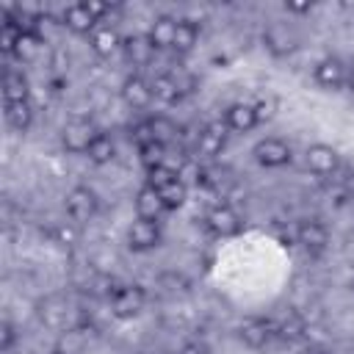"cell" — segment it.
Instances as JSON below:
<instances>
[{"label":"cell","mask_w":354,"mask_h":354,"mask_svg":"<svg viewBox=\"0 0 354 354\" xmlns=\"http://www.w3.org/2000/svg\"><path fill=\"white\" fill-rule=\"evenodd\" d=\"M147 185H152V188L158 191V196L163 199L166 210H177V207H183L185 199H188V185H185V180L180 177V171L169 169L166 163L147 171Z\"/></svg>","instance_id":"1"},{"label":"cell","mask_w":354,"mask_h":354,"mask_svg":"<svg viewBox=\"0 0 354 354\" xmlns=\"http://www.w3.org/2000/svg\"><path fill=\"white\" fill-rule=\"evenodd\" d=\"M111 301V315L119 318V321H127V318H136L144 304H147V293L141 285H119L111 290L108 296Z\"/></svg>","instance_id":"2"},{"label":"cell","mask_w":354,"mask_h":354,"mask_svg":"<svg viewBox=\"0 0 354 354\" xmlns=\"http://www.w3.org/2000/svg\"><path fill=\"white\" fill-rule=\"evenodd\" d=\"M263 47L274 58H288L299 50V33L288 22H268L263 30Z\"/></svg>","instance_id":"3"},{"label":"cell","mask_w":354,"mask_h":354,"mask_svg":"<svg viewBox=\"0 0 354 354\" xmlns=\"http://www.w3.org/2000/svg\"><path fill=\"white\" fill-rule=\"evenodd\" d=\"M97 133H100V130L94 127L91 119L77 116V119H69V122L61 127V144H64V149L72 152V155H86Z\"/></svg>","instance_id":"4"},{"label":"cell","mask_w":354,"mask_h":354,"mask_svg":"<svg viewBox=\"0 0 354 354\" xmlns=\"http://www.w3.org/2000/svg\"><path fill=\"white\" fill-rule=\"evenodd\" d=\"M64 207H66V216H69L75 224H86V221H91V218L97 216L100 202H97V194H94L88 185H75V188L66 191Z\"/></svg>","instance_id":"5"},{"label":"cell","mask_w":354,"mask_h":354,"mask_svg":"<svg viewBox=\"0 0 354 354\" xmlns=\"http://www.w3.org/2000/svg\"><path fill=\"white\" fill-rule=\"evenodd\" d=\"M252 155H254V160H257L260 166H266V169H282V166H288L290 158H293L290 144L282 141V138H274V136L257 141L254 149H252Z\"/></svg>","instance_id":"6"},{"label":"cell","mask_w":354,"mask_h":354,"mask_svg":"<svg viewBox=\"0 0 354 354\" xmlns=\"http://www.w3.org/2000/svg\"><path fill=\"white\" fill-rule=\"evenodd\" d=\"M205 224L218 238H235L243 230V221H241L238 210L230 207V205H213L207 210V216H205Z\"/></svg>","instance_id":"7"},{"label":"cell","mask_w":354,"mask_h":354,"mask_svg":"<svg viewBox=\"0 0 354 354\" xmlns=\"http://www.w3.org/2000/svg\"><path fill=\"white\" fill-rule=\"evenodd\" d=\"M313 77H315V83H318L321 88L335 91V88H340L343 83H348V64H346L343 58H337V55H326V58H321V61L315 64Z\"/></svg>","instance_id":"8"},{"label":"cell","mask_w":354,"mask_h":354,"mask_svg":"<svg viewBox=\"0 0 354 354\" xmlns=\"http://www.w3.org/2000/svg\"><path fill=\"white\" fill-rule=\"evenodd\" d=\"M160 221H147V218H136L127 227V246L130 252H149L155 246H160Z\"/></svg>","instance_id":"9"},{"label":"cell","mask_w":354,"mask_h":354,"mask_svg":"<svg viewBox=\"0 0 354 354\" xmlns=\"http://www.w3.org/2000/svg\"><path fill=\"white\" fill-rule=\"evenodd\" d=\"M304 160H307V169L318 177H326V174H335L337 166H340V155L335 147L329 144H310L307 152H304Z\"/></svg>","instance_id":"10"},{"label":"cell","mask_w":354,"mask_h":354,"mask_svg":"<svg viewBox=\"0 0 354 354\" xmlns=\"http://www.w3.org/2000/svg\"><path fill=\"white\" fill-rule=\"evenodd\" d=\"M296 241L310 252V254H321L329 246V230L324 221L318 218H304L296 227Z\"/></svg>","instance_id":"11"},{"label":"cell","mask_w":354,"mask_h":354,"mask_svg":"<svg viewBox=\"0 0 354 354\" xmlns=\"http://www.w3.org/2000/svg\"><path fill=\"white\" fill-rule=\"evenodd\" d=\"M277 335V324L268 318H246L238 326V337L249 346V348H266L268 340Z\"/></svg>","instance_id":"12"},{"label":"cell","mask_w":354,"mask_h":354,"mask_svg":"<svg viewBox=\"0 0 354 354\" xmlns=\"http://www.w3.org/2000/svg\"><path fill=\"white\" fill-rule=\"evenodd\" d=\"M221 122L232 133H249V130H254L260 124V113H257V108L252 102H232L224 111V119Z\"/></svg>","instance_id":"13"},{"label":"cell","mask_w":354,"mask_h":354,"mask_svg":"<svg viewBox=\"0 0 354 354\" xmlns=\"http://www.w3.org/2000/svg\"><path fill=\"white\" fill-rule=\"evenodd\" d=\"M66 313H69V304H66V299L58 296V293L44 296V299L39 301V310H36L39 321H41L47 329H58V332L66 329Z\"/></svg>","instance_id":"14"},{"label":"cell","mask_w":354,"mask_h":354,"mask_svg":"<svg viewBox=\"0 0 354 354\" xmlns=\"http://www.w3.org/2000/svg\"><path fill=\"white\" fill-rule=\"evenodd\" d=\"M174 33H177V19L171 14H158L149 22L147 39H149L152 50L158 53V50H171L174 47Z\"/></svg>","instance_id":"15"},{"label":"cell","mask_w":354,"mask_h":354,"mask_svg":"<svg viewBox=\"0 0 354 354\" xmlns=\"http://www.w3.org/2000/svg\"><path fill=\"white\" fill-rule=\"evenodd\" d=\"M122 100H124V105L133 108V111H144V108H149V102L155 100V97H152V86H149V80H144L141 75H130V77H124V83H122Z\"/></svg>","instance_id":"16"},{"label":"cell","mask_w":354,"mask_h":354,"mask_svg":"<svg viewBox=\"0 0 354 354\" xmlns=\"http://www.w3.org/2000/svg\"><path fill=\"white\" fill-rule=\"evenodd\" d=\"M88 335H91V329H86V324H75V326L61 329L55 343H53V354H83Z\"/></svg>","instance_id":"17"},{"label":"cell","mask_w":354,"mask_h":354,"mask_svg":"<svg viewBox=\"0 0 354 354\" xmlns=\"http://www.w3.org/2000/svg\"><path fill=\"white\" fill-rule=\"evenodd\" d=\"M61 22H64L72 33H86V36L100 25V19L94 17V11H91L88 3H72V6H66Z\"/></svg>","instance_id":"18"},{"label":"cell","mask_w":354,"mask_h":354,"mask_svg":"<svg viewBox=\"0 0 354 354\" xmlns=\"http://www.w3.org/2000/svg\"><path fill=\"white\" fill-rule=\"evenodd\" d=\"M122 36H119V30L113 28V25H108V22H100L91 33H88V47L94 50V55H100V58H108V55H113L119 47H122Z\"/></svg>","instance_id":"19"},{"label":"cell","mask_w":354,"mask_h":354,"mask_svg":"<svg viewBox=\"0 0 354 354\" xmlns=\"http://www.w3.org/2000/svg\"><path fill=\"white\" fill-rule=\"evenodd\" d=\"M224 144H227V124L224 122H207L196 136V149L207 158L221 155Z\"/></svg>","instance_id":"20"},{"label":"cell","mask_w":354,"mask_h":354,"mask_svg":"<svg viewBox=\"0 0 354 354\" xmlns=\"http://www.w3.org/2000/svg\"><path fill=\"white\" fill-rule=\"evenodd\" d=\"M166 213V205L163 199L158 196V191L152 185H141L138 194H136V218H147V221H158L160 216Z\"/></svg>","instance_id":"21"},{"label":"cell","mask_w":354,"mask_h":354,"mask_svg":"<svg viewBox=\"0 0 354 354\" xmlns=\"http://www.w3.org/2000/svg\"><path fill=\"white\" fill-rule=\"evenodd\" d=\"M28 94H30V86H28V77L22 75V69H6L3 72V97L6 102H28Z\"/></svg>","instance_id":"22"},{"label":"cell","mask_w":354,"mask_h":354,"mask_svg":"<svg viewBox=\"0 0 354 354\" xmlns=\"http://www.w3.org/2000/svg\"><path fill=\"white\" fill-rule=\"evenodd\" d=\"M149 86H152V97L163 105H174L183 100V83L171 75H155L149 80Z\"/></svg>","instance_id":"23"},{"label":"cell","mask_w":354,"mask_h":354,"mask_svg":"<svg viewBox=\"0 0 354 354\" xmlns=\"http://www.w3.org/2000/svg\"><path fill=\"white\" fill-rule=\"evenodd\" d=\"M122 53H124V58H127L133 66H147V64L152 61V55H155V50H152V44H149L147 33H144V36H127V39L122 41Z\"/></svg>","instance_id":"24"},{"label":"cell","mask_w":354,"mask_h":354,"mask_svg":"<svg viewBox=\"0 0 354 354\" xmlns=\"http://www.w3.org/2000/svg\"><path fill=\"white\" fill-rule=\"evenodd\" d=\"M196 41H199V25L194 19H177V33H174V47L171 50L185 55L196 47Z\"/></svg>","instance_id":"25"},{"label":"cell","mask_w":354,"mask_h":354,"mask_svg":"<svg viewBox=\"0 0 354 354\" xmlns=\"http://www.w3.org/2000/svg\"><path fill=\"white\" fill-rule=\"evenodd\" d=\"M88 160L91 163H97V166H102V163H111L113 160V155H116V144H113V138L108 136V133H97L94 136V141H91V147H88Z\"/></svg>","instance_id":"26"},{"label":"cell","mask_w":354,"mask_h":354,"mask_svg":"<svg viewBox=\"0 0 354 354\" xmlns=\"http://www.w3.org/2000/svg\"><path fill=\"white\" fill-rule=\"evenodd\" d=\"M6 122H8L14 130L25 133V130L30 127V122H33V108H30V102H6Z\"/></svg>","instance_id":"27"},{"label":"cell","mask_w":354,"mask_h":354,"mask_svg":"<svg viewBox=\"0 0 354 354\" xmlns=\"http://www.w3.org/2000/svg\"><path fill=\"white\" fill-rule=\"evenodd\" d=\"M22 33H25L22 22H14L11 17H6V22L0 25V50H3L6 55H14V50H17V44H19Z\"/></svg>","instance_id":"28"},{"label":"cell","mask_w":354,"mask_h":354,"mask_svg":"<svg viewBox=\"0 0 354 354\" xmlns=\"http://www.w3.org/2000/svg\"><path fill=\"white\" fill-rule=\"evenodd\" d=\"M138 160H141V166H144L147 171L163 166V163H166V144H160V141H147V144H141V147H138Z\"/></svg>","instance_id":"29"},{"label":"cell","mask_w":354,"mask_h":354,"mask_svg":"<svg viewBox=\"0 0 354 354\" xmlns=\"http://www.w3.org/2000/svg\"><path fill=\"white\" fill-rule=\"evenodd\" d=\"M304 332H307V324H304V318L299 313H288V318L277 324V335L282 340H299Z\"/></svg>","instance_id":"30"},{"label":"cell","mask_w":354,"mask_h":354,"mask_svg":"<svg viewBox=\"0 0 354 354\" xmlns=\"http://www.w3.org/2000/svg\"><path fill=\"white\" fill-rule=\"evenodd\" d=\"M39 44H41V36L36 30H25L22 39H19V44H17V50H14V55L19 61H33L36 53H39Z\"/></svg>","instance_id":"31"},{"label":"cell","mask_w":354,"mask_h":354,"mask_svg":"<svg viewBox=\"0 0 354 354\" xmlns=\"http://www.w3.org/2000/svg\"><path fill=\"white\" fill-rule=\"evenodd\" d=\"M149 130H152V138L160 141V144H169V141L177 136V127H174L169 119H163V116L149 119Z\"/></svg>","instance_id":"32"},{"label":"cell","mask_w":354,"mask_h":354,"mask_svg":"<svg viewBox=\"0 0 354 354\" xmlns=\"http://www.w3.org/2000/svg\"><path fill=\"white\" fill-rule=\"evenodd\" d=\"M3 332H0V351L3 354H8L11 348H14V340H17V329H14V324L11 321H3V326H0Z\"/></svg>","instance_id":"33"},{"label":"cell","mask_w":354,"mask_h":354,"mask_svg":"<svg viewBox=\"0 0 354 354\" xmlns=\"http://www.w3.org/2000/svg\"><path fill=\"white\" fill-rule=\"evenodd\" d=\"M177 354H213V351H210V346L205 340H188V343L180 346Z\"/></svg>","instance_id":"34"},{"label":"cell","mask_w":354,"mask_h":354,"mask_svg":"<svg viewBox=\"0 0 354 354\" xmlns=\"http://www.w3.org/2000/svg\"><path fill=\"white\" fill-rule=\"evenodd\" d=\"M285 8H288V11H296V14H304V11H310V8H313V3H304V6H293V3H285Z\"/></svg>","instance_id":"35"},{"label":"cell","mask_w":354,"mask_h":354,"mask_svg":"<svg viewBox=\"0 0 354 354\" xmlns=\"http://www.w3.org/2000/svg\"><path fill=\"white\" fill-rule=\"evenodd\" d=\"M299 354H326L324 348H318V346H307V348H301Z\"/></svg>","instance_id":"36"},{"label":"cell","mask_w":354,"mask_h":354,"mask_svg":"<svg viewBox=\"0 0 354 354\" xmlns=\"http://www.w3.org/2000/svg\"><path fill=\"white\" fill-rule=\"evenodd\" d=\"M348 86H351V88H354V64H351V66H348Z\"/></svg>","instance_id":"37"}]
</instances>
